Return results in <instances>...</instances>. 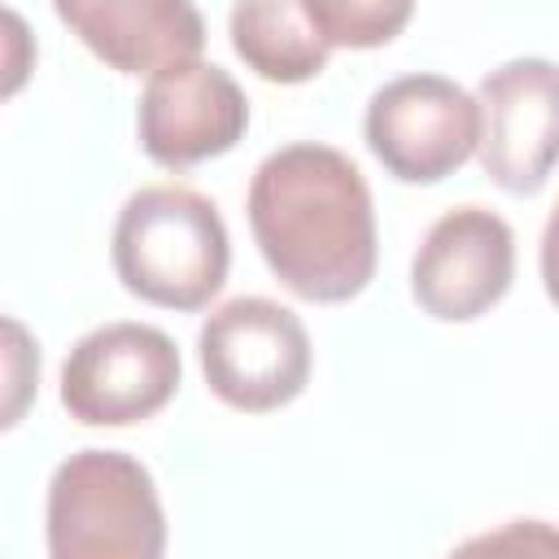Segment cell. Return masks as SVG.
Returning a JSON list of instances; mask_svg holds the SVG:
<instances>
[{
	"label": "cell",
	"mask_w": 559,
	"mask_h": 559,
	"mask_svg": "<svg viewBox=\"0 0 559 559\" xmlns=\"http://www.w3.org/2000/svg\"><path fill=\"white\" fill-rule=\"evenodd\" d=\"M367 148L402 183H437L480 148V100L441 74H402L367 105Z\"/></svg>",
	"instance_id": "8992f818"
},
{
	"label": "cell",
	"mask_w": 559,
	"mask_h": 559,
	"mask_svg": "<svg viewBox=\"0 0 559 559\" xmlns=\"http://www.w3.org/2000/svg\"><path fill=\"white\" fill-rule=\"evenodd\" d=\"M231 48L266 83H306L328 66L332 52L306 0H236Z\"/></svg>",
	"instance_id": "8fae6325"
},
{
	"label": "cell",
	"mask_w": 559,
	"mask_h": 559,
	"mask_svg": "<svg viewBox=\"0 0 559 559\" xmlns=\"http://www.w3.org/2000/svg\"><path fill=\"white\" fill-rule=\"evenodd\" d=\"M166 520L153 476L122 450H79L48 485L52 559H157Z\"/></svg>",
	"instance_id": "3957f363"
},
{
	"label": "cell",
	"mask_w": 559,
	"mask_h": 559,
	"mask_svg": "<svg viewBox=\"0 0 559 559\" xmlns=\"http://www.w3.org/2000/svg\"><path fill=\"white\" fill-rule=\"evenodd\" d=\"M332 48H380L411 22L415 0H306Z\"/></svg>",
	"instance_id": "7c38bea8"
},
{
	"label": "cell",
	"mask_w": 559,
	"mask_h": 559,
	"mask_svg": "<svg viewBox=\"0 0 559 559\" xmlns=\"http://www.w3.org/2000/svg\"><path fill=\"white\" fill-rule=\"evenodd\" d=\"M52 9L122 74H157L205 48V22L192 0H52Z\"/></svg>",
	"instance_id": "30bf717a"
},
{
	"label": "cell",
	"mask_w": 559,
	"mask_h": 559,
	"mask_svg": "<svg viewBox=\"0 0 559 559\" xmlns=\"http://www.w3.org/2000/svg\"><path fill=\"white\" fill-rule=\"evenodd\" d=\"M480 166L515 197H533L559 166V66L515 57L480 79Z\"/></svg>",
	"instance_id": "52a82bcc"
},
{
	"label": "cell",
	"mask_w": 559,
	"mask_h": 559,
	"mask_svg": "<svg viewBox=\"0 0 559 559\" xmlns=\"http://www.w3.org/2000/svg\"><path fill=\"white\" fill-rule=\"evenodd\" d=\"M511 275L515 236L507 218L480 205H459L428 227L411 262V293L424 314L441 323H467L502 301Z\"/></svg>",
	"instance_id": "ba28073f"
},
{
	"label": "cell",
	"mask_w": 559,
	"mask_h": 559,
	"mask_svg": "<svg viewBox=\"0 0 559 559\" xmlns=\"http://www.w3.org/2000/svg\"><path fill=\"white\" fill-rule=\"evenodd\" d=\"M231 240L218 210L179 183L140 188L114 223V271L127 293L162 310H201L218 297Z\"/></svg>",
	"instance_id": "7a4b0ae2"
},
{
	"label": "cell",
	"mask_w": 559,
	"mask_h": 559,
	"mask_svg": "<svg viewBox=\"0 0 559 559\" xmlns=\"http://www.w3.org/2000/svg\"><path fill=\"white\" fill-rule=\"evenodd\" d=\"M249 227L271 275L301 301H349L376 275L371 188L341 148L271 153L249 183Z\"/></svg>",
	"instance_id": "6da1fadb"
},
{
	"label": "cell",
	"mask_w": 559,
	"mask_h": 559,
	"mask_svg": "<svg viewBox=\"0 0 559 559\" xmlns=\"http://www.w3.org/2000/svg\"><path fill=\"white\" fill-rule=\"evenodd\" d=\"M245 127L249 100L236 87V79L197 57L157 70L135 114L140 148L166 170H188L236 148Z\"/></svg>",
	"instance_id": "9c48e42d"
},
{
	"label": "cell",
	"mask_w": 559,
	"mask_h": 559,
	"mask_svg": "<svg viewBox=\"0 0 559 559\" xmlns=\"http://www.w3.org/2000/svg\"><path fill=\"white\" fill-rule=\"evenodd\" d=\"M179 349L162 328L105 323L61 367V406L87 428H127L157 415L179 389Z\"/></svg>",
	"instance_id": "5b68a950"
},
{
	"label": "cell",
	"mask_w": 559,
	"mask_h": 559,
	"mask_svg": "<svg viewBox=\"0 0 559 559\" xmlns=\"http://www.w3.org/2000/svg\"><path fill=\"white\" fill-rule=\"evenodd\" d=\"M197 354L214 397L249 415L288 406L310 380V336L301 319L271 297L218 306L201 323Z\"/></svg>",
	"instance_id": "277c9868"
},
{
	"label": "cell",
	"mask_w": 559,
	"mask_h": 559,
	"mask_svg": "<svg viewBox=\"0 0 559 559\" xmlns=\"http://www.w3.org/2000/svg\"><path fill=\"white\" fill-rule=\"evenodd\" d=\"M542 284H546L550 301L559 306V205L550 210V223L542 231Z\"/></svg>",
	"instance_id": "4fadbf2b"
}]
</instances>
